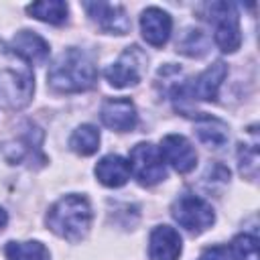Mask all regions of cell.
Returning a JSON list of instances; mask_svg holds the SVG:
<instances>
[{
  "instance_id": "6da1fadb",
  "label": "cell",
  "mask_w": 260,
  "mask_h": 260,
  "mask_svg": "<svg viewBox=\"0 0 260 260\" xmlns=\"http://www.w3.org/2000/svg\"><path fill=\"white\" fill-rule=\"evenodd\" d=\"M35 91V75L28 61H24L10 45L0 39V100L12 110L24 108Z\"/></svg>"
},
{
  "instance_id": "7a4b0ae2",
  "label": "cell",
  "mask_w": 260,
  "mask_h": 260,
  "mask_svg": "<svg viewBox=\"0 0 260 260\" xmlns=\"http://www.w3.org/2000/svg\"><path fill=\"white\" fill-rule=\"evenodd\" d=\"M98 79V71L93 65V59L77 49H65L49 67L47 83L59 91V93H79L89 87H93Z\"/></svg>"
},
{
  "instance_id": "3957f363",
  "label": "cell",
  "mask_w": 260,
  "mask_h": 260,
  "mask_svg": "<svg viewBox=\"0 0 260 260\" xmlns=\"http://www.w3.org/2000/svg\"><path fill=\"white\" fill-rule=\"evenodd\" d=\"M91 205L87 197L71 193L55 201L47 213L49 230L69 242H81L91 228Z\"/></svg>"
},
{
  "instance_id": "277c9868",
  "label": "cell",
  "mask_w": 260,
  "mask_h": 260,
  "mask_svg": "<svg viewBox=\"0 0 260 260\" xmlns=\"http://www.w3.org/2000/svg\"><path fill=\"white\" fill-rule=\"evenodd\" d=\"M207 18L215 24V45L223 53H234L242 45V30H240V16L238 8L232 2H211L207 4Z\"/></svg>"
},
{
  "instance_id": "5b68a950",
  "label": "cell",
  "mask_w": 260,
  "mask_h": 260,
  "mask_svg": "<svg viewBox=\"0 0 260 260\" xmlns=\"http://www.w3.org/2000/svg\"><path fill=\"white\" fill-rule=\"evenodd\" d=\"M171 215L181 228H185L191 234H201L209 230L215 221L213 207L203 197L193 193L179 195L171 205Z\"/></svg>"
},
{
  "instance_id": "8992f818",
  "label": "cell",
  "mask_w": 260,
  "mask_h": 260,
  "mask_svg": "<svg viewBox=\"0 0 260 260\" xmlns=\"http://www.w3.org/2000/svg\"><path fill=\"white\" fill-rule=\"evenodd\" d=\"M130 173L144 187H152L167 177V162L160 156L158 146L150 142H138L130 150Z\"/></svg>"
},
{
  "instance_id": "52a82bcc",
  "label": "cell",
  "mask_w": 260,
  "mask_h": 260,
  "mask_svg": "<svg viewBox=\"0 0 260 260\" xmlns=\"http://www.w3.org/2000/svg\"><path fill=\"white\" fill-rule=\"evenodd\" d=\"M228 75V65L223 61H215L197 77L181 83L175 89V95L181 100H195V102H215L217 91Z\"/></svg>"
},
{
  "instance_id": "ba28073f",
  "label": "cell",
  "mask_w": 260,
  "mask_h": 260,
  "mask_svg": "<svg viewBox=\"0 0 260 260\" xmlns=\"http://www.w3.org/2000/svg\"><path fill=\"white\" fill-rule=\"evenodd\" d=\"M144 63H146V57L142 55V51L138 47H128L118 57V61H114L112 65L106 67L104 77L114 87H130V85H136L140 81V77H142Z\"/></svg>"
},
{
  "instance_id": "9c48e42d",
  "label": "cell",
  "mask_w": 260,
  "mask_h": 260,
  "mask_svg": "<svg viewBox=\"0 0 260 260\" xmlns=\"http://www.w3.org/2000/svg\"><path fill=\"white\" fill-rule=\"evenodd\" d=\"M83 8L87 10L89 18L110 35H126L130 30V18L120 4H108V2H83Z\"/></svg>"
},
{
  "instance_id": "30bf717a",
  "label": "cell",
  "mask_w": 260,
  "mask_h": 260,
  "mask_svg": "<svg viewBox=\"0 0 260 260\" xmlns=\"http://www.w3.org/2000/svg\"><path fill=\"white\" fill-rule=\"evenodd\" d=\"M160 156L177 173H189L197 165V152L183 134H167L158 146Z\"/></svg>"
},
{
  "instance_id": "8fae6325",
  "label": "cell",
  "mask_w": 260,
  "mask_h": 260,
  "mask_svg": "<svg viewBox=\"0 0 260 260\" xmlns=\"http://www.w3.org/2000/svg\"><path fill=\"white\" fill-rule=\"evenodd\" d=\"M100 118H102L104 126H108L110 130H116V132H130L138 122L136 106L128 98L106 100L100 110Z\"/></svg>"
},
{
  "instance_id": "7c38bea8",
  "label": "cell",
  "mask_w": 260,
  "mask_h": 260,
  "mask_svg": "<svg viewBox=\"0 0 260 260\" xmlns=\"http://www.w3.org/2000/svg\"><path fill=\"white\" fill-rule=\"evenodd\" d=\"M173 30L171 14L158 6H148L140 14V32L142 39L152 47H162Z\"/></svg>"
},
{
  "instance_id": "4fadbf2b",
  "label": "cell",
  "mask_w": 260,
  "mask_h": 260,
  "mask_svg": "<svg viewBox=\"0 0 260 260\" xmlns=\"http://www.w3.org/2000/svg\"><path fill=\"white\" fill-rule=\"evenodd\" d=\"M183 252V240L171 225H156L148 238L150 260H177Z\"/></svg>"
},
{
  "instance_id": "5bb4252c",
  "label": "cell",
  "mask_w": 260,
  "mask_h": 260,
  "mask_svg": "<svg viewBox=\"0 0 260 260\" xmlns=\"http://www.w3.org/2000/svg\"><path fill=\"white\" fill-rule=\"evenodd\" d=\"M93 173L102 185L112 187V189L122 187L130 179V162L120 154H106L98 160Z\"/></svg>"
},
{
  "instance_id": "9a60e30c",
  "label": "cell",
  "mask_w": 260,
  "mask_h": 260,
  "mask_svg": "<svg viewBox=\"0 0 260 260\" xmlns=\"http://www.w3.org/2000/svg\"><path fill=\"white\" fill-rule=\"evenodd\" d=\"M10 47L28 63H45L49 57V43L32 30L16 32Z\"/></svg>"
},
{
  "instance_id": "2e32d148",
  "label": "cell",
  "mask_w": 260,
  "mask_h": 260,
  "mask_svg": "<svg viewBox=\"0 0 260 260\" xmlns=\"http://www.w3.org/2000/svg\"><path fill=\"white\" fill-rule=\"evenodd\" d=\"M197 140L203 142L207 148H221L228 142V126L219 118L213 116H199L195 122Z\"/></svg>"
},
{
  "instance_id": "e0dca14e",
  "label": "cell",
  "mask_w": 260,
  "mask_h": 260,
  "mask_svg": "<svg viewBox=\"0 0 260 260\" xmlns=\"http://www.w3.org/2000/svg\"><path fill=\"white\" fill-rule=\"evenodd\" d=\"M26 12L43 22L49 24H63L67 20V4L63 0H41V2H32L26 6Z\"/></svg>"
},
{
  "instance_id": "ac0fdd59",
  "label": "cell",
  "mask_w": 260,
  "mask_h": 260,
  "mask_svg": "<svg viewBox=\"0 0 260 260\" xmlns=\"http://www.w3.org/2000/svg\"><path fill=\"white\" fill-rule=\"evenodd\" d=\"M69 146L73 152L81 156H89L100 148V130L91 124H81L73 130L69 138Z\"/></svg>"
},
{
  "instance_id": "d6986e66",
  "label": "cell",
  "mask_w": 260,
  "mask_h": 260,
  "mask_svg": "<svg viewBox=\"0 0 260 260\" xmlns=\"http://www.w3.org/2000/svg\"><path fill=\"white\" fill-rule=\"evenodd\" d=\"M6 260H51L49 250L41 242H8L6 248Z\"/></svg>"
},
{
  "instance_id": "ffe728a7",
  "label": "cell",
  "mask_w": 260,
  "mask_h": 260,
  "mask_svg": "<svg viewBox=\"0 0 260 260\" xmlns=\"http://www.w3.org/2000/svg\"><path fill=\"white\" fill-rule=\"evenodd\" d=\"M177 51L187 55V57H201L207 53V37L201 30H187L183 39L177 43Z\"/></svg>"
},
{
  "instance_id": "44dd1931",
  "label": "cell",
  "mask_w": 260,
  "mask_h": 260,
  "mask_svg": "<svg viewBox=\"0 0 260 260\" xmlns=\"http://www.w3.org/2000/svg\"><path fill=\"white\" fill-rule=\"evenodd\" d=\"M236 260H258V238L252 234H240L230 244Z\"/></svg>"
},
{
  "instance_id": "7402d4cb",
  "label": "cell",
  "mask_w": 260,
  "mask_h": 260,
  "mask_svg": "<svg viewBox=\"0 0 260 260\" xmlns=\"http://www.w3.org/2000/svg\"><path fill=\"white\" fill-rule=\"evenodd\" d=\"M238 160H240V171L242 175L254 179L258 171V140L254 138L250 144L242 142L238 148Z\"/></svg>"
},
{
  "instance_id": "603a6c76",
  "label": "cell",
  "mask_w": 260,
  "mask_h": 260,
  "mask_svg": "<svg viewBox=\"0 0 260 260\" xmlns=\"http://www.w3.org/2000/svg\"><path fill=\"white\" fill-rule=\"evenodd\" d=\"M199 260H236V258L232 256L230 246H213V248H207L199 256Z\"/></svg>"
},
{
  "instance_id": "cb8c5ba5",
  "label": "cell",
  "mask_w": 260,
  "mask_h": 260,
  "mask_svg": "<svg viewBox=\"0 0 260 260\" xmlns=\"http://www.w3.org/2000/svg\"><path fill=\"white\" fill-rule=\"evenodd\" d=\"M6 223H8V215H6V211L0 207V230H4Z\"/></svg>"
}]
</instances>
